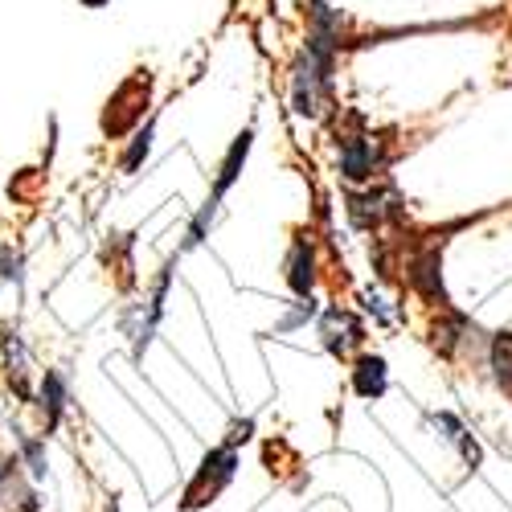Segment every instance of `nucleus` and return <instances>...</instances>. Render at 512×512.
<instances>
[{
	"label": "nucleus",
	"mask_w": 512,
	"mask_h": 512,
	"mask_svg": "<svg viewBox=\"0 0 512 512\" xmlns=\"http://www.w3.org/2000/svg\"><path fill=\"white\" fill-rule=\"evenodd\" d=\"M5 365H9V386L21 394V398H29V386H25V365H29V357H25V345H21V336L17 332H5Z\"/></svg>",
	"instance_id": "nucleus-11"
},
{
	"label": "nucleus",
	"mask_w": 512,
	"mask_h": 512,
	"mask_svg": "<svg viewBox=\"0 0 512 512\" xmlns=\"http://www.w3.org/2000/svg\"><path fill=\"white\" fill-rule=\"evenodd\" d=\"M148 95H152V78L148 74H136V78H127L123 87L111 95L107 111H103V132L115 140L123 136L127 127H132L136 119H144V107H148Z\"/></svg>",
	"instance_id": "nucleus-2"
},
{
	"label": "nucleus",
	"mask_w": 512,
	"mask_h": 512,
	"mask_svg": "<svg viewBox=\"0 0 512 512\" xmlns=\"http://www.w3.org/2000/svg\"><path fill=\"white\" fill-rule=\"evenodd\" d=\"M66 377L58 373V369H46V377H41V410H46V426L54 431L58 426V418H62V410H66Z\"/></svg>",
	"instance_id": "nucleus-10"
},
{
	"label": "nucleus",
	"mask_w": 512,
	"mask_h": 512,
	"mask_svg": "<svg viewBox=\"0 0 512 512\" xmlns=\"http://www.w3.org/2000/svg\"><path fill=\"white\" fill-rule=\"evenodd\" d=\"M250 144H254V127H246V132L230 144V152H226V160H222V173H218V185H213V201H222V197L230 193V185L242 177V164H246V156H250Z\"/></svg>",
	"instance_id": "nucleus-9"
},
{
	"label": "nucleus",
	"mask_w": 512,
	"mask_h": 512,
	"mask_svg": "<svg viewBox=\"0 0 512 512\" xmlns=\"http://www.w3.org/2000/svg\"><path fill=\"white\" fill-rule=\"evenodd\" d=\"M234 476H238V451L234 447H213L201 459L193 484L185 488V508H205L209 500H218Z\"/></svg>",
	"instance_id": "nucleus-1"
},
{
	"label": "nucleus",
	"mask_w": 512,
	"mask_h": 512,
	"mask_svg": "<svg viewBox=\"0 0 512 512\" xmlns=\"http://www.w3.org/2000/svg\"><path fill=\"white\" fill-rule=\"evenodd\" d=\"M320 332H324V349L336 353V357H345L361 340V320L349 316V312H340V308H332V312H324Z\"/></svg>",
	"instance_id": "nucleus-7"
},
{
	"label": "nucleus",
	"mask_w": 512,
	"mask_h": 512,
	"mask_svg": "<svg viewBox=\"0 0 512 512\" xmlns=\"http://www.w3.org/2000/svg\"><path fill=\"white\" fill-rule=\"evenodd\" d=\"M406 279L410 287L422 295V300H431V304H447V291H443V259H439V246L431 250H422L410 259L406 267Z\"/></svg>",
	"instance_id": "nucleus-3"
},
{
	"label": "nucleus",
	"mask_w": 512,
	"mask_h": 512,
	"mask_svg": "<svg viewBox=\"0 0 512 512\" xmlns=\"http://www.w3.org/2000/svg\"><path fill=\"white\" fill-rule=\"evenodd\" d=\"M394 213H402V201L394 197V193H349V218H353V226L357 230H377L381 222H386Z\"/></svg>",
	"instance_id": "nucleus-4"
},
{
	"label": "nucleus",
	"mask_w": 512,
	"mask_h": 512,
	"mask_svg": "<svg viewBox=\"0 0 512 512\" xmlns=\"http://www.w3.org/2000/svg\"><path fill=\"white\" fill-rule=\"evenodd\" d=\"M287 283L300 300H312L316 291V250L308 238H295L291 242V259H287Z\"/></svg>",
	"instance_id": "nucleus-6"
},
{
	"label": "nucleus",
	"mask_w": 512,
	"mask_h": 512,
	"mask_svg": "<svg viewBox=\"0 0 512 512\" xmlns=\"http://www.w3.org/2000/svg\"><path fill=\"white\" fill-rule=\"evenodd\" d=\"M312 312H316V304H312V300H308V304H295V312H291V316H287V320L279 324V332H291V328H300V324H304V320H308Z\"/></svg>",
	"instance_id": "nucleus-19"
},
{
	"label": "nucleus",
	"mask_w": 512,
	"mask_h": 512,
	"mask_svg": "<svg viewBox=\"0 0 512 512\" xmlns=\"http://www.w3.org/2000/svg\"><path fill=\"white\" fill-rule=\"evenodd\" d=\"M472 332H476V328L467 324L463 316H447V320H439V324L431 328V340H435V349H439L443 357H451L459 340H463V336H472Z\"/></svg>",
	"instance_id": "nucleus-12"
},
{
	"label": "nucleus",
	"mask_w": 512,
	"mask_h": 512,
	"mask_svg": "<svg viewBox=\"0 0 512 512\" xmlns=\"http://www.w3.org/2000/svg\"><path fill=\"white\" fill-rule=\"evenodd\" d=\"M21 455L29 463V476L46 480V443H41V439H21Z\"/></svg>",
	"instance_id": "nucleus-16"
},
{
	"label": "nucleus",
	"mask_w": 512,
	"mask_h": 512,
	"mask_svg": "<svg viewBox=\"0 0 512 512\" xmlns=\"http://www.w3.org/2000/svg\"><path fill=\"white\" fill-rule=\"evenodd\" d=\"M390 386V369H386V357H361L357 369H353V390L365 398V402H377Z\"/></svg>",
	"instance_id": "nucleus-8"
},
{
	"label": "nucleus",
	"mask_w": 512,
	"mask_h": 512,
	"mask_svg": "<svg viewBox=\"0 0 512 512\" xmlns=\"http://www.w3.org/2000/svg\"><path fill=\"white\" fill-rule=\"evenodd\" d=\"M152 132H156V123H144L140 132H136L132 148L123 152V173H136V168H140V160H144V156H148V148H152Z\"/></svg>",
	"instance_id": "nucleus-14"
},
{
	"label": "nucleus",
	"mask_w": 512,
	"mask_h": 512,
	"mask_svg": "<svg viewBox=\"0 0 512 512\" xmlns=\"http://www.w3.org/2000/svg\"><path fill=\"white\" fill-rule=\"evenodd\" d=\"M82 5H87V9H103V5H107V0H82Z\"/></svg>",
	"instance_id": "nucleus-22"
},
{
	"label": "nucleus",
	"mask_w": 512,
	"mask_h": 512,
	"mask_svg": "<svg viewBox=\"0 0 512 512\" xmlns=\"http://www.w3.org/2000/svg\"><path fill=\"white\" fill-rule=\"evenodd\" d=\"M381 160H386V156H381L365 136H345V140H340V173H345L349 181H357V185L377 173Z\"/></svg>",
	"instance_id": "nucleus-5"
},
{
	"label": "nucleus",
	"mask_w": 512,
	"mask_h": 512,
	"mask_svg": "<svg viewBox=\"0 0 512 512\" xmlns=\"http://www.w3.org/2000/svg\"><path fill=\"white\" fill-rule=\"evenodd\" d=\"M365 308H369V312H373V316H377L381 324H386V320H390L386 304H381V295H373V291H365Z\"/></svg>",
	"instance_id": "nucleus-21"
},
{
	"label": "nucleus",
	"mask_w": 512,
	"mask_h": 512,
	"mask_svg": "<svg viewBox=\"0 0 512 512\" xmlns=\"http://www.w3.org/2000/svg\"><path fill=\"white\" fill-rule=\"evenodd\" d=\"M250 431H254V422H250V418H246V422H234V426H230V439H226V447L246 443V439H250Z\"/></svg>",
	"instance_id": "nucleus-20"
},
{
	"label": "nucleus",
	"mask_w": 512,
	"mask_h": 512,
	"mask_svg": "<svg viewBox=\"0 0 512 512\" xmlns=\"http://www.w3.org/2000/svg\"><path fill=\"white\" fill-rule=\"evenodd\" d=\"M213 213H218V201L209 197V205L193 218V226H189V234H185V250H193V246H201L205 242V234H209V226H213Z\"/></svg>",
	"instance_id": "nucleus-15"
},
{
	"label": "nucleus",
	"mask_w": 512,
	"mask_h": 512,
	"mask_svg": "<svg viewBox=\"0 0 512 512\" xmlns=\"http://www.w3.org/2000/svg\"><path fill=\"white\" fill-rule=\"evenodd\" d=\"M455 447L463 451V459H467V467H480V459H484V451H480V443H476L472 435H467V431H463V435L455 439Z\"/></svg>",
	"instance_id": "nucleus-18"
},
{
	"label": "nucleus",
	"mask_w": 512,
	"mask_h": 512,
	"mask_svg": "<svg viewBox=\"0 0 512 512\" xmlns=\"http://www.w3.org/2000/svg\"><path fill=\"white\" fill-rule=\"evenodd\" d=\"M0 275L13 279V283H21V279H25V275H21V254H17V250H9V246H0Z\"/></svg>",
	"instance_id": "nucleus-17"
},
{
	"label": "nucleus",
	"mask_w": 512,
	"mask_h": 512,
	"mask_svg": "<svg viewBox=\"0 0 512 512\" xmlns=\"http://www.w3.org/2000/svg\"><path fill=\"white\" fill-rule=\"evenodd\" d=\"M488 361H492V373H496L500 386L512 390V332H500V336L492 340Z\"/></svg>",
	"instance_id": "nucleus-13"
}]
</instances>
